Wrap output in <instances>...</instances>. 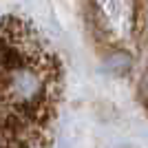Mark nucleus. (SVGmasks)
<instances>
[{"label": "nucleus", "mask_w": 148, "mask_h": 148, "mask_svg": "<svg viewBox=\"0 0 148 148\" xmlns=\"http://www.w3.org/2000/svg\"><path fill=\"white\" fill-rule=\"evenodd\" d=\"M108 69H111V73H115V75H124L130 69V58L126 56V53H117V56H113L111 60H108Z\"/></svg>", "instance_id": "f257e3e1"}, {"label": "nucleus", "mask_w": 148, "mask_h": 148, "mask_svg": "<svg viewBox=\"0 0 148 148\" xmlns=\"http://www.w3.org/2000/svg\"><path fill=\"white\" fill-rule=\"evenodd\" d=\"M99 2H102V0H99Z\"/></svg>", "instance_id": "f03ea898"}]
</instances>
